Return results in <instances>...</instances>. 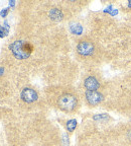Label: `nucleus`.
I'll return each mask as SVG.
<instances>
[{
    "label": "nucleus",
    "instance_id": "obj_1",
    "mask_svg": "<svg viewBox=\"0 0 131 146\" xmlns=\"http://www.w3.org/2000/svg\"><path fill=\"white\" fill-rule=\"evenodd\" d=\"M57 105L62 111L73 112L78 107V98L70 91H62L57 98Z\"/></svg>",
    "mask_w": 131,
    "mask_h": 146
},
{
    "label": "nucleus",
    "instance_id": "obj_2",
    "mask_svg": "<svg viewBox=\"0 0 131 146\" xmlns=\"http://www.w3.org/2000/svg\"><path fill=\"white\" fill-rule=\"evenodd\" d=\"M12 54L17 59H26L31 54L33 47L30 43H26L23 41H15L9 46Z\"/></svg>",
    "mask_w": 131,
    "mask_h": 146
},
{
    "label": "nucleus",
    "instance_id": "obj_3",
    "mask_svg": "<svg viewBox=\"0 0 131 146\" xmlns=\"http://www.w3.org/2000/svg\"><path fill=\"white\" fill-rule=\"evenodd\" d=\"M77 50L80 55L86 57V56H91L94 53L95 47H94V44L90 41H81L78 44Z\"/></svg>",
    "mask_w": 131,
    "mask_h": 146
},
{
    "label": "nucleus",
    "instance_id": "obj_4",
    "mask_svg": "<svg viewBox=\"0 0 131 146\" xmlns=\"http://www.w3.org/2000/svg\"><path fill=\"white\" fill-rule=\"evenodd\" d=\"M86 100L88 102L89 105L91 106H96L100 104L103 100V96L100 92L94 90V91H87L86 92Z\"/></svg>",
    "mask_w": 131,
    "mask_h": 146
},
{
    "label": "nucleus",
    "instance_id": "obj_5",
    "mask_svg": "<svg viewBox=\"0 0 131 146\" xmlns=\"http://www.w3.org/2000/svg\"><path fill=\"white\" fill-rule=\"evenodd\" d=\"M37 98L39 96L36 94V91L32 88H24L21 91V98L26 103H32L37 100Z\"/></svg>",
    "mask_w": 131,
    "mask_h": 146
},
{
    "label": "nucleus",
    "instance_id": "obj_6",
    "mask_svg": "<svg viewBox=\"0 0 131 146\" xmlns=\"http://www.w3.org/2000/svg\"><path fill=\"white\" fill-rule=\"evenodd\" d=\"M84 84H85V87L88 89L89 91H94L96 89L99 88L100 86V83L95 77H93V76H90V77L86 78L85 82H84Z\"/></svg>",
    "mask_w": 131,
    "mask_h": 146
},
{
    "label": "nucleus",
    "instance_id": "obj_7",
    "mask_svg": "<svg viewBox=\"0 0 131 146\" xmlns=\"http://www.w3.org/2000/svg\"><path fill=\"white\" fill-rule=\"evenodd\" d=\"M50 16H52L54 19H56V21H60V19H62V17H63L62 12L60 11L59 9H52V11H50Z\"/></svg>",
    "mask_w": 131,
    "mask_h": 146
},
{
    "label": "nucleus",
    "instance_id": "obj_8",
    "mask_svg": "<svg viewBox=\"0 0 131 146\" xmlns=\"http://www.w3.org/2000/svg\"><path fill=\"white\" fill-rule=\"evenodd\" d=\"M76 126H77V121H76V120H71V121H69L68 123H67V129L72 132V131L75 130Z\"/></svg>",
    "mask_w": 131,
    "mask_h": 146
},
{
    "label": "nucleus",
    "instance_id": "obj_9",
    "mask_svg": "<svg viewBox=\"0 0 131 146\" xmlns=\"http://www.w3.org/2000/svg\"><path fill=\"white\" fill-rule=\"evenodd\" d=\"M71 30H72V32L74 33V34H81L82 33V27L79 25H73V27H71Z\"/></svg>",
    "mask_w": 131,
    "mask_h": 146
},
{
    "label": "nucleus",
    "instance_id": "obj_10",
    "mask_svg": "<svg viewBox=\"0 0 131 146\" xmlns=\"http://www.w3.org/2000/svg\"><path fill=\"white\" fill-rule=\"evenodd\" d=\"M7 13H8V8L3 9L2 11L0 12V14H1V16H2V17H5V16L7 15Z\"/></svg>",
    "mask_w": 131,
    "mask_h": 146
},
{
    "label": "nucleus",
    "instance_id": "obj_11",
    "mask_svg": "<svg viewBox=\"0 0 131 146\" xmlns=\"http://www.w3.org/2000/svg\"><path fill=\"white\" fill-rule=\"evenodd\" d=\"M3 72H4L3 68H0V75H1V74H3Z\"/></svg>",
    "mask_w": 131,
    "mask_h": 146
},
{
    "label": "nucleus",
    "instance_id": "obj_12",
    "mask_svg": "<svg viewBox=\"0 0 131 146\" xmlns=\"http://www.w3.org/2000/svg\"><path fill=\"white\" fill-rule=\"evenodd\" d=\"M10 5H11V6H13V5H14V1H10Z\"/></svg>",
    "mask_w": 131,
    "mask_h": 146
}]
</instances>
